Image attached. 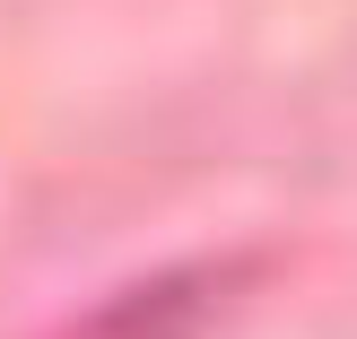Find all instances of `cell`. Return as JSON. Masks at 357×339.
<instances>
[{
    "instance_id": "1",
    "label": "cell",
    "mask_w": 357,
    "mask_h": 339,
    "mask_svg": "<svg viewBox=\"0 0 357 339\" xmlns=\"http://www.w3.org/2000/svg\"><path fill=\"white\" fill-rule=\"evenodd\" d=\"M253 270H261L253 253H201V261L139 270L131 287H114L96 313H79L61 339H209L253 296Z\"/></svg>"
}]
</instances>
